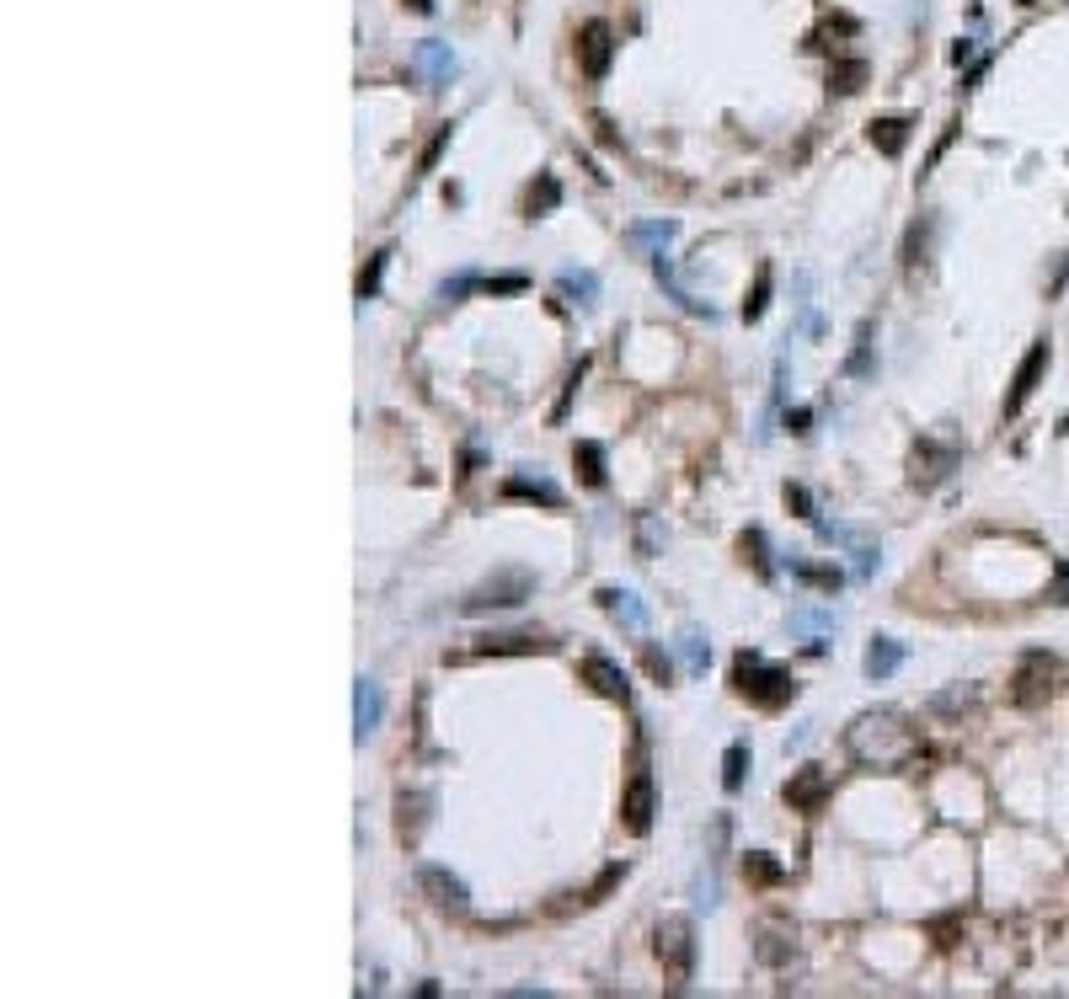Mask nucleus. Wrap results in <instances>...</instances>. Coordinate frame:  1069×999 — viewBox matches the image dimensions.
Listing matches in <instances>:
<instances>
[{"instance_id": "f257e3e1", "label": "nucleus", "mask_w": 1069, "mask_h": 999, "mask_svg": "<svg viewBox=\"0 0 1069 999\" xmlns=\"http://www.w3.org/2000/svg\"><path fill=\"white\" fill-rule=\"evenodd\" d=\"M845 754L861 764V770H904V764L920 754V732L909 727L904 711L877 706L861 711L856 722L845 727Z\"/></svg>"}, {"instance_id": "f03ea898", "label": "nucleus", "mask_w": 1069, "mask_h": 999, "mask_svg": "<svg viewBox=\"0 0 1069 999\" xmlns=\"http://www.w3.org/2000/svg\"><path fill=\"white\" fill-rule=\"evenodd\" d=\"M733 684H738V695H749L754 706H765V711H776V706H786V700L797 695V679L786 674V668L765 663L759 652H738V663H733Z\"/></svg>"}, {"instance_id": "7ed1b4c3", "label": "nucleus", "mask_w": 1069, "mask_h": 999, "mask_svg": "<svg viewBox=\"0 0 1069 999\" xmlns=\"http://www.w3.org/2000/svg\"><path fill=\"white\" fill-rule=\"evenodd\" d=\"M658 962H663L669 989H685V983L695 978V925L685 914H669L658 925Z\"/></svg>"}, {"instance_id": "20e7f679", "label": "nucleus", "mask_w": 1069, "mask_h": 999, "mask_svg": "<svg viewBox=\"0 0 1069 999\" xmlns=\"http://www.w3.org/2000/svg\"><path fill=\"white\" fill-rule=\"evenodd\" d=\"M530 593H535V577H530V572H519V567H508V572H498V577H487L482 588H471L460 610H466V615L514 610V604H524V599H530Z\"/></svg>"}, {"instance_id": "39448f33", "label": "nucleus", "mask_w": 1069, "mask_h": 999, "mask_svg": "<svg viewBox=\"0 0 1069 999\" xmlns=\"http://www.w3.org/2000/svg\"><path fill=\"white\" fill-rule=\"evenodd\" d=\"M957 460H963V449L957 444H941V439H931L925 433L920 444H914V455H909V481L920 492H931V487H941L952 471H957Z\"/></svg>"}, {"instance_id": "423d86ee", "label": "nucleus", "mask_w": 1069, "mask_h": 999, "mask_svg": "<svg viewBox=\"0 0 1069 999\" xmlns=\"http://www.w3.org/2000/svg\"><path fill=\"white\" fill-rule=\"evenodd\" d=\"M1053 679H1059V663H1053L1048 652H1027L1011 674V700L1016 706H1043L1053 695Z\"/></svg>"}, {"instance_id": "0eeeda50", "label": "nucleus", "mask_w": 1069, "mask_h": 999, "mask_svg": "<svg viewBox=\"0 0 1069 999\" xmlns=\"http://www.w3.org/2000/svg\"><path fill=\"white\" fill-rule=\"evenodd\" d=\"M1043 374H1048V342H1032L1027 348V358L1016 364V380H1011V390H1005V417H1016L1027 401L1037 396V385H1043Z\"/></svg>"}, {"instance_id": "6e6552de", "label": "nucleus", "mask_w": 1069, "mask_h": 999, "mask_svg": "<svg viewBox=\"0 0 1069 999\" xmlns=\"http://www.w3.org/2000/svg\"><path fill=\"white\" fill-rule=\"evenodd\" d=\"M610 59H615V33L610 22H583L578 27V65L588 81H604L610 75Z\"/></svg>"}, {"instance_id": "1a4fd4ad", "label": "nucleus", "mask_w": 1069, "mask_h": 999, "mask_svg": "<svg viewBox=\"0 0 1069 999\" xmlns=\"http://www.w3.org/2000/svg\"><path fill=\"white\" fill-rule=\"evenodd\" d=\"M417 887H423L428 903H433V909H444V914H466L471 909L466 882H460L455 871H444V866H423V871H417Z\"/></svg>"}, {"instance_id": "9d476101", "label": "nucleus", "mask_w": 1069, "mask_h": 999, "mask_svg": "<svg viewBox=\"0 0 1069 999\" xmlns=\"http://www.w3.org/2000/svg\"><path fill=\"white\" fill-rule=\"evenodd\" d=\"M621 823H626V834H637V839L653 829V775L647 770L631 775V786L621 796Z\"/></svg>"}, {"instance_id": "9b49d317", "label": "nucleus", "mask_w": 1069, "mask_h": 999, "mask_svg": "<svg viewBox=\"0 0 1069 999\" xmlns=\"http://www.w3.org/2000/svg\"><path fill=\"white\" fill-rule=\"evenodd\" d=\"M781 796L797 807V813H818V807H824V796H829V775L818 770V764H802V770L786 780Z\"/></svg>"}, {"instance_id": "f8f14e48", "label": "nucleus", "mask_w": 1069, "mask_h": 999, "mask_svg": "<svg viewBox=\"0 0 1069 999\" xmlns=\"http://www.w3.org/2000/svg\"><path fill=\"white\" fill-rule=\"evenodd\" d=\"M583 679H588V684H594V690H599L604 700H621V706H626V700H631V684H626V668H615L610 658H604V652H588V658H583Z\"/></svg>"}, {"instance_id": "ddd939ff", "label": "nucleus", "mask_w": 1069, "mask_h": 999, "mask_svg": "<svg viewBox=\"0 0 1069 999\" xmlns=\"http://www.w3.org/2000/svg\"><path fill=\"white\" fill-rule=\"evenodd\" d=\"M380 716H385L380 684H375V679H359V684H353V732H359V738H369V732L380 727Z\"/></svg>"}, {"instance_id": "4468645a", "label": "nucleus", "mask_w": 1069, "mask_h": 999, "mask_svg": "<svg viewBox=\"0 0 1069 999\" xmlns=\"http://www.w3.org/2000/svg\"><path fill=\"white\" fill-rule=\"evenodd\" d=\"M754 935H759V946H754V951H759V962H770V967H781V962L797 951V930H792V925H781V919H765V925H759Z\"/></svg>"}, {"instance_id": "2eb2a0df", "label": "nucleus", "mask_w": 1069, "mask_h": 999, "mask_svg": "<svg viewBox=\"0 0 1069 999\" xmlns=\"http://www.w3.org/2000/svg\"><path fill=\"white\" fill-rule=\"evenodd\" d=\"M792 631H797V636H808V647H813V652H824V647H829V636L840 631V620H834V610H813V604H808V610H797V615H792Z\"/></svg>"}, {"instance_id": "dca6fc26", "label": "nucleus", "mask_w": 1069, "mask_h": 999, "mask_svg": "<svg viewBox=\"0 0 1069 999\" xmlns=\"http://www.w3.org/2000/svg\"><path fill=\"white\" fill-rule=\"evenodd\" d=\"M412 65L428 75V86H449V75H455V54L444 49V43H417V54H412Z\"/></svg>"}, {"instance_id": "f3484780", "label": "nucleus", "mask_w": 1069, "mask_h": 999, "mask_svg": "<svg viewBox=\"0 0 1069 999\" xmlns=\"http://www.w3.org/2000/svg\"><path fill=\"white\" fill-rule=\"evenodd\" d=\"M599 604H604V610H610L615 620H621L626 631H642V626H647V610L637 604V593H631V588H599Z\"/></svg>"}, {"instance_id": "a211bd4d", "label": "nucleus", "mask_w": 1069, "mask_h": 999, "mask_svg": "<svg viewBox=\"0 0 1069 999\" xmlns=\"http://www.w3.org/2000/svg\"><path fill=\"white\" fill-rule=\"evenodd\" d=\"M503 497H530V503H546V508H562V487L546 476H508L503 481Z\"/></svg>"}, {"instance_id": "6ab92c4d", "label": "nucleus", "mask_w": 1069, "mask_h": 999, "mask_svg": "<svg viewBox=\"0 0 1069 999\" xmlns=\"http://www.w3.org/2000/svg\"><path fill=\"white\" fill-rule=\"evenodd\" d=\"M898 663H904V642H893V636H877L866 647V679H888L898 674Z\"/></svg>"}, {"instance_id": "aec40b11", "label": "nucleus", "mask_w": 1069, "mask_h": 999, "mask_svg": "<svg viewBox=\"0 0 1069 999\" xmlns=\"http://www.w3.org/2000/svg\"><path fill=\"white\" fill-rule=\"evenodd\" d=\"M396 807H401V818H396L401 839H417V834H423V823H428V807H433V796H428V791H417V796H407V791H401V796H396Z\"/></svg>"}, {"instance_id": "412c9836", "label": "nucleus", "mask_w": 1069, "mask_h": 999, "mask_svg": "<svg viewBox=\"0 0 1069 999\" xmlns=\"http://www.w3.org/2000/svg\"><path fill=\"white\" fill-rule=\"evenodd\" d=\"M872 145H877L882 155H904V145H909V118H877V123H872Z\"/></svg>"}, {"instance_id": "4be33fe9", "label": "nucleus", "mask_w": 1069, "mask_h": 999, "mask_svg": "<svg viewBox=\"0 0 1069 999\" xmlns=\"http://www.w3.org/2000/svg\"><path fill=\"white\" fill-rule=\"evenodd\" d=\"M866 86V59H834L829 70V91H840V97H850V91Z\"/></svg>"}, {"instance_id": "5701e85b", "label": "nucleus", "mask_w": 1069, "mask_h": 999, "mask_svg": "<svg viewBox=\"0 0 1069 999\" xmlns=\"http://www.w3.org/2000/svg\"><path fill=\"white\" fill-rule=\"evenodd\" d=\"M476 652H551V642H540V636H482L476 642Z\"/></svg>"}, {"instance_id": "b1692460", "label": "nucleus", "mask_w": 1069, "mask_h": 999, "mask_svg": "<svg viewBox=\"0 0 1069 999\" xmlns=\"http://www.w3.org/2000/svg\"><path fill=\"white\" fill-rule=\"evenodd\" d=\"M674 647H679V658H685V668H690V674H706V636H701V631H695V626H685V631H679V642H674Z\"/></svg>"}, {"instance_id": "393cba45", "label": "nucleus", "mask_w": 1069, "mask_h": 999, "mask_svg": "<svg viewBox=\"0 0 1069 999\" xmlns=\"http://www.w3.org/2000/svg\"><path fill=\"white\" fill-rule=\"evenodd\" d=\"M572 460H578V471H583L588 487H604V449H599V444L583 439L578 449H572Z\"/></svg>"}, {"instance_id": "a878e982", "label": "nucleus", "mask_w": 1069, "mask_h": 999, "mask_svg": "<svg viewBox=\"0 0 1069 999\" xmlns=\"http://www.w3.org/2000/svg\"><path fill=\"white\" fill-rule=\"evenodd\" d=\"M743 770H749V743H733L722 754V786L727 791H743Z\"/></svg>"}, {"instance_id": "bb28decb", "label": "nucleus", "mask_w": 1069, "mask_h": 999, "mask_svg": "<svg viewBox=\"0 0 1069 999\" xmlns=\"http://www.w3.org/2000/svg\"><path fill=\"white\" fill-rule=\"evenodd\" d=\"M556 284H562V294H578V305H594V294H599V278L594 273H578V268H567Z\"/></svg>"}, {"instance_id": "cd10ccee", "label": "nucleus", "mask_w": 1069, "mask_h": 999, "mask_svg": "<svg viewBox=\"0 0 1069 999\" xmlns=\"http://www.w3.org/2000/svg\"><path fill=\"white\" fill-rule=\"evenodd\" d=\"M743 871H749V882H765V887H776V882L786 877V871H781V861H770L765 850H754L749 861H743Z\"/></svg>"}, {"instance_id": "c85d7f7f", "label": "nucleus", "mask_w": 1069, "mask_h": 999, "mask_svg": "<svg viewBox=\"0 0 1069 999\" xmlns=\"http://www.w3.org/2000/svg\"><path fill=\"white\" fill-rule=\"evenodd\" d=\"M792 577H802V583H813V588H840L845 577H840V567H808V561H792Z\"/></svg>"}, {"instance_id": "c756f323", "label": "nucleus", "mask_w": 1069, "mask_h": 999, "mask_svg": "<svg viewBox=\"0 0 1069 999\" xmlns=\"http://www.w3.org/2000/svg\"><path fill=\"white\" fill-rule=\"evenodd\" d=\"M765 305H770V268H759L749 300H743V321H759V316H765Z\"/></svg>"}, {"instance_id": "7c9ffc66", "label": "nucleus", "mask_w": 1069, "mask_h": 999, "mask_svg": "<svg viewBox=\"0 0 1069 999\" xmlns=\"http://www.w3.org/2000/svg\"><path fill=\"white\" fill-rule=\"evenodd\" d=\"M385 262H391V252H375V257H369V268L359 273V300H375V289H380V273H385Z\"/></svg>"}, {"instance_id": "2f4dec72", "label": "nucleus", "mask_w": 1069, "mask_h": 999, "mask_svg": "<svg viewBox=\"0 0 1069 999\" xmlns=\"http://www.w3.org/2000/svg\"><path fill=\"white\" fill-rule=\"evenodd\" d=\"M850 374H872V326H861L856 332V353H850Z\"/></svg>"}, {"instance_id": "473e14b6", "label": "nucleus", "mask_w": 1069, "mask_h": 999, "mask_svg": "<svg viewBox=\"0 0 1069 999\" xmlns=\"http://www.w3.org/2000/svg\"><path fill=\"white\" fill-rule=\"evenodd\" d=\"M631 241H637V246H658V252H663V246L674 241V225L669 220H663V225H637V230H631Z\"/></svg>"}, {"instance_id": "72a5a7b5", "label": "nucleus", "mask_w": 1069, "mask_h": 999, "mask_svg": "<svg viewBox=\"0 0 1069 999\" xmlns=\"http://www.w3.org/2000/svg\"><path fill=\"white\" fill-rule=\"evenodd\" d=\"M743 556L754 561V572H759V577H770V561H765V535H759V529H749V535H743Z\"/></svg>"}, {"instance_id": "f704fd0d", "label": "nucleus", "mask_w": 1069, "mask_h": 999, "mask_svg": "<svg viewBox=\"0 0 1069 999\" xmlns=\"http://www.w3.org/2000/svg\"><path fill=\"white\" fill-rule=\"evenodd\" d=\"M556 198H562V193H556V177H540V193H530V220H535V214H546V209H556Z\"/></svg>"}, {"instance_id": "c9c22d12", "label": "nucleus", "mask_w": 1069, "mask_h": 999, "mask_svg": "<svg viewBox=\"0 0 1069 999\" xmlns=\"http://www.w3.org/2000/svg\"><path fill=\"white\" fill-rule=\"evenodd\" d=\"M482 294H524V278L508 273V278H487V284H476Z\"/></svg>"}, {"instance_id": "e433bc0d", "label": "nucleus", "mask_w": 1069, "mask_h": 999, "mask_svg": "<svg viewBox=\"0 0 1069 999\" xmlns=\"http://www.w3.org/2000/svg\"><path fill=\"white\" fill-rule=\"evenodd\" d=\"M1048 599H1053V604H1069V561H1059V567H1053V588H1048Z\"/></svg>"}, {"instance_id": "4c0bfd02", "label": "nucleus", "mask_w": 1069, "mask_h": 999, "mask_svg": "<svg viewBox=\"0 0 1069 999\" xmlns=\"http://www.w3.org/2000/svg\"><path fill=\"white\" fill-rule=\"evenodd\" d=\"M786 503H792V508L802 513V519H813V524H818V513H813V497L802 492V487H786Z\"/></svg>"}, {"instance_id": "58836bf2", "label": "nucleus", "mask_w": 1069, "mask_h": 999, "mask_svg": "<svg viewBox=\"0 0 1069 999\" xmlns=\"http://www.w3.org/2000/svg\"><path fill=\"white\" fill-rule=\"evenodd\" d=\"M407 6H412V11H423V17H428V11H433V0H407Z\"/></svg>"}]
</instances>
